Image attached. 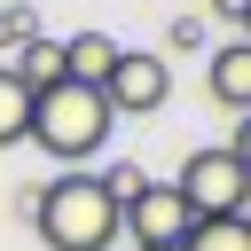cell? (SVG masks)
Wrapping results in <instances>:
<instances>
[{
  "label": "cell",
  "instance_id": "obj_1",
  "mask_svg": "<svg viewBox=\"0 0 251 251\" xmlns=\"http://www.w3.org/2000/svg\"><path fill=\"white\" fill-rule=\"evenodd\" d=\"M31 227H39V243L47 251H110L118 235H126V212H118V196L102 188V173H55V180H39V204H31Z\"/></svg>",
  "mask_w": 251,
  "mask_h": 251
},
{
  "label": "cell",
  "instance_id": "obj_2",
  "mask_svg": "<svg viewBox=\"0 0 251 251\" xmlns=\"http://www.w3.org/2000/svg\"><path fill=\"white\" fill-rule=\"evenodd\" d=\"M110 102H102V86H78V78H63V86H47V94H31V141L63 165V173H78L86 157H102V141H110Z\"/></svg>",
  "mask_w": 251,
  "mask_h": 251
},
{
  "label": "cell",
  "instance_id": "obj_3",
  "mask_svg": "<svg viewBox=\"0 0 251 251\" xmlns=\"http://www.w3.org/2000/svg\"><path fill=\"white\" fill-rule=\"evenodd\" d=\"M173 188L188 196L196 220H243V204H251V173L227 149H188L180 173H173Z\"/></svg>",
  "mask_w": 251,
  "mask_h": 251
},
{
  "label": "cell",
  "instance_id": "obj_4",
  "mask_svg": "<svg viewBox=\"0 0 251 251\" xmlns=\"http://www.w3.org/2000/svg\"><path fill=\"white\" fill-rule=\"evenodd\" d=\"M102 102H110V118H149V110H165V102H173V63L149 55V47H118V63H110V78H102Z\"/></svg>",
  "mask_w": 251,
  "mask_h": 251
},
{
  "label": "cell",
  "instance_id": "obj_5",
  "mask_svg": "<svg viewBox=\"0 0 251 251\" xmlns=\"http://www.w3.org/2000/svg\"><path fill=\"white\" fill-rule=\"evenodd\" d=\"M196 227V212H188V196L173 188V180H149L133 204H126V235L133 243H180Z\"/></svg>",
  "mask_w": 251,
  "mask_h": 251
},
{
  "label": "cell",
  "instance_id": "obj_6",
  "mask_svg": "<svg viewBox=\"0 0 251 251\" xmlns=\"http://www.w3.org/2000/svg\"><path fill=\"white\" fill-rule=\"evenodd\" d=\"M204 86H212V102L220 110H251V39H227V47H212V63H204Z\"/></svg>",
  "mask_w": 251,
  "mask_h": 251
},
{
  "label": "cell",
  "instance_id": "obj_7",
  "mask_svg": "<svg viewBox=\"0 0 251 251\" xmlns=\"http://www.w3.org/2000/svg\"><path fill=\"white\" fill-rule=\"evenodd\" d=\"M110 63H118V39H110V31H71V39H63V78L102 86V78H110Z\"/></svg>",
  "mask_w": 251,
  "mask_h": 251
},
{
  "label": "cell",
  "instance_id": "obj_8",
  "mask_svg": "<svg viewBox=\"0 0 251 251\" xmlns=\"http://www.w3.org/2000/svg\"><path fill=\"white\" fill-rule=\"evenodd\" d=\"M8 71H16V78H24L31 94L63 86V39H47V31H39V39H24V47L8 55Z\"/></svg>",
  "mask_w": 251,
  "mask_h": 251
},
{
  "label": "cell",
  "instance_id": "obj_9",
  "mask_svg": "<svg viewBox=\"0 0 251 251\" xmlns=\"http://www.w3.org/2000/svg\"><path fill=\"white\" fill-rule=\"evenodd\" d=\"M16 141H31V86L0 63V149H16Z\"/></svg>",
  "mask_w": 251,
  "mask_h": 251
},
{
  "label": "cell",
  "instance_id": "obj_10",
  "mask_svg": "<svg viewBox=\"0 0 251 251\" xmlns=\"http://www.w3.org/2000/svg\"><path fill=\"white\" fill-rule=\"evenodd\" d=\"M180 251H251V227L243 220H196L180 235Z\"/></svg>",
  "mask_w": 251,
  "mask_h": 251
},
{
  "label": "cell",
  "instance_id": "obj_11",
  "mask_svg": "<svg viewBox=\"0 0 251 251\" xmlns=\"http://www.w3.org/2000/svg\"><path fill=\"white\" fill-rule=\"evenodd\" d=\"M24 39H39V16H31V0H0V55H16Z\"/></svg>",
  "mask_w": 251,
  "mask_h": 251
},
{
  "label": "cell",
  "instance_id": "obj_12",
  "mask_svg": "<svg viewBox=\"0 0 251 251\" xmlns=\"http://www.w3.org/2000/svg\"><path fill=\"white\" fill-rule=\"evenodd\" d=\"M102 188H110V196H118V212H126V204L149 188V173H141V165H110V173H102Z\"/></svg>",
  "mask_w": 251,
  "mask_h": 251
},
{
  "label": "cell",
  "instance_id": "obj_13",
  "mask_svg": "<svg viewBox=\"0 0 251 251\" xmlns=\"http://www.w3.org/2000/svg\"><path fill=\"white\" fill-rule=\"evenodd\" d=\"M220 149H227V157H235V165H243V173H251V110H243V118H235V126H227V141H220Z\"/></svg>",
  "mask_w": 251,
  "mask_h": 251
},
{
  "label": "cell",
  "instance_id": "obj_14",
  "mask_svg": "<svg viewBox=\"0 0 251 251\" xmlns=\"http://www.w3.org/2000/svg\"><path fill=\"white\" fill-rule=\"evenodd\" d=\"M165 39H173V47H204V16H173Z\"/></svg>",
  "mask_w": 251,
  "mask_h": 251
},
{
  "label": "cell",
  "instance_id": "obj_15",
  "mask_svg": "<svg viewBox=\"0 0 251 251\" xmlns=\"http://www.w3.org/2000/svg\"><path fill=\"white\" fill-rule=\"evenodd\" d=\"M204 8H212V16H227V24H243V16H251V0H204Z\"/></svg>",
  "mask_w": 251,
  "mask_h": 251
},
{
  "label": "cell",
  "instance_id": "obj_16",
  "mask_svg": "<svg viewBox=\"0 0 251 251\" xmlns=\"http://www.w3.org/2000/svg\"><path fill=\"white\" fill-rule=\"evenodd\" d=\"M133 251H180V243H133Z\"/></svg>",
  "mask_w": 251,
  "mask_h": 251
},
{
  "label": "cell",
  "instance_id": "obj_17",
  "mask_svg": "<svg viewBox=\"0 0 251 251\" xmlns=\"http://www.w3.org/2000/svg\"><path fill=\"white\" fill-rule=\"evenodd\" d=\"M243 227H251V204H243Z\"/></svg>",
  "mask_w": 251,
  "mask_h": 251
},
{
  "label": "cell",
  "instance_id": "obj_18",
  "mask_svg": "<svg viewBox=\"0 0 251 251\" xmlns=\"http://www.w3.org/2000/svg\"><path fill=\"white\" fill-rule=\"evenodd\" d=\"M243 39H251V16H243Z\"/></svg>",
  "mask_w": 251,
  "mask_h": 251
}]
</instances>
